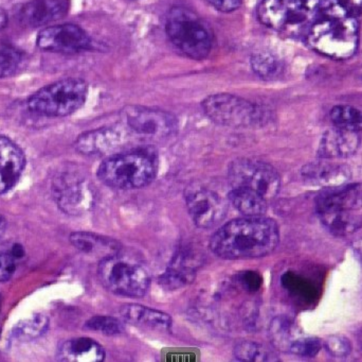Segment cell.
I'll list each match as a JSON object with an SVG mask.
<instances>
[{
    "label": "cell",
    "mask_w": 362,
    "mask_h": 362,
    "mask_svg": "<svg viewBox=\"0 0 362 362\" xmlns=\"http://www.w3.org/2000/svg\"><path fill=\"white\" fill-rule=\"evenodd\" d=\"M331 119L335 127L357 132L362 130V112L354 106L346 104L334 106Z\"/></svg>",
    "instance_id": "obj_29"
},
{
    "label": "cell",
    "mask_w": 362,
    "mask_h": 362,
    "mask_svg": "<svg viewBox=\"0 0 362 362\" xmlns=\"http://www.w3.org/2000/svg\"><path fill=\"white\" fill-rule=\"evenodd\" d=\"M123 320L136 327L152 329L155 331H169L172 327V318L165 312L153 310L138 304H127L120 310Z\"/></svg>",
    "instance_id": "obj_21"
},
{
    "label": "cell",
    "mask_w": 362,
    "mask_h": 362,
    "mask_svg": "<svg viewBox=\"0 0 362 362\" xmlns=\"http://www.w3.org/2000/svg\"><path fill=\"white\" fill-rule=\"evenodd\" d=\"M202 264L204 257L199 250L192 246H181L172 257L165 273L159 278V283L168 290L182 288L193 282Z\"/></svg>",
    "instance_id": "obj_14"
},
{
    "label": "cell",
    "mask_w": 362,
    "mask_h": 362,
    "mask_svg": "<svg viewBox=\"0 0 362 362\" xmlns=\"http://www.w3.org/2000/svg\"><path fill=\"white\" fill-rule=\"evenodd\" d=\"M48 319L42 315H36L27 320L23 321L15 329V337L21 339H34L40 337L48 329Z\"/></svg>",
    "instance_id": "obj_33"
},
{
    "label": "cell",
    "mask_w": 362,
    "mask_h": 362,
    "mask_svg": "<svg viewBox=\"0 0 362 362\" xmlns=\"http://www.w3.org/2000/svg\"><path fill=\"white\" fill-rule=\"evenodd\" d=\"M229 201L246 217L263 216L268 210V201L255 191L233 187L230 191Z\"/></svg>",
    "instance_id": "obj_24"
},
{
    "label": "cell",
    "mask_w": 362,
    "mask_h": 362,
    "mask_svg": "<svg viewBox=\"0 0 362 362\" xmlns=\"http://www.w3.org/2000/svg\"><path fill=\"white\" fill-rule=\"evenodd\" d=\"M320 350L321 342L319 341V339L302 335L301 337L298 338L293 342L289 353L299 357H303V358H313V357L318 355Z\"/></svg>",
    "instance_id": "obj_35"
},
{
    "label": "cell",
    "mask_w": 362,
    "mask_h": 362,
    "mask_svg": "<svg viewBox=\"0 0 362 362\" xmlns=\"http://www.w3.org/2000/svg\"><path fill=\"white\" fill-rule=\"evenodd\" d=\"M308 43L313 50L325 57L339 61L350 59L358 48V21L356 17H322L308 29Z\"/></svg>",
    "instance_id": "obj_3"
},
{
    "label": "cell",
    "mask_w": 362,
    "mask_h": 362,
    "mask_svg": "<svg viewBox=\"0 0 362 362\" xmlns=\"http://www.w3.org/2000/svg\"><path fill=\"white\" fill-rule=\"evenodd\" d=\"M88 85L81 79L68 78L38 89L28 99L31 112L47 117H64L82 108Z\"/></svg>",
    "instance_id": "obj_6"
},
{
    "label": "cell",
    "mask_w": 362,
    "mask_h": 362,
    "mask_svg": "<svg viewBox=\"0 0 362 362\" xmlns=\"http://www.w3.org/2000/svg\"><path fill=\"white\" fill-rule=\"evenodd\" d=\"M282 285L293 297L304 302L313 301L316 295L312 284L293 272H287L284 274L282 278Z\"/></svg>",
    "instance_id": "obj_32"
},
{
    "label": "cell",
    "mask_w": 362,
    "mask_h": 362,
    "mask_svg": "<svg viewBox=\"0 0 362 362\" xmlns=\"http://www.w3.org/2000/svg\"><path fill=\"white\" fill-rule=\"evenodd\" d=\"M234 356L238 361L266 362L278 361V357L272 351L262 344L252 341L240 342L234 348Z\"/></svg>",
    "instance_id": "obj_28"
},
{
    "label": "cell",
    "mask_w": 362,
    "mask_h": 362,
    "mask_svg": "<svg viewBox=\"0 0 362 362\" xmlns=\"http://www.w3.org/2000/svg\"><path fill=\"white\" fill-rule=\"evenodd\" d=\"M259 21L274 30H286L308 23L312 6L308 0H263L257 9Z\"/></svg>",
    "instance_id": "obj_12"
},
{
    "label": "cell",
    "mask_w": 362,
    "mask_h": 362,
    "mask_svg": "<svg viewBox=\"0 0 362 362\" xmlns=\"http://www.w3.org/2000/svg\"><path fill=\"white\" fill-rule=\"evenodd\" d=\"M122 115L127 127L139 135L165 138L178 130L175 116L159 108L129 106L123 110Z\"/></svg>",
    "instance_id": "obj_11"
},
{
    "label": "cell",
    "mask_w": 362,
    "mask_h": 362,
    "mask_svg": "<svg viewBox=\"0 0 362 362\" xmlns=\"http://www.w3.org/2000/svg\"><path fill=\"white\" fill-rule=\"evenodd\" d=\"M228 178L233 187L255 191L267 200H274L281 188L278 171L269 164L252 159H238L232 162L228 170Z\"/></svg>",
    "instance_id": "obj_8"
},
{
    "label": "cell",
    "mask_w": 362,
    "mask_h": 362,
    "mask_svg": "<svg viewBox=\"0 0 362 362\" xmlns=\"http://www.w3.org/2000/svg\"><path fill=\"white\" fill-rule=\"evenodd\" d=\"M185 203L192 221L199 229H214L227 216L225 200L206 187H189L185 193Z\"/></svg>",
    "instance_id": "obj_10"
},
{
    "label": "cell",
    "mask_w": 362,
    "mask_h": 362,
    "mask_svg": "<svg viewBox=\"0 0 362 362\" xmlns=\"http://www.w3.org/2000/svg\"><path fill=\"white\" fill-rule=\"evenodd\" d=\"M327 351L335 357H346L351 352V344L346 338L335 336L327 340Z\"/></svg>",
    "instance_id": "obj_37"
},
{
    "label": "cell",
    "mask_w": 362,
    "mask_h": 362,
    "mask_svg": "<svg viewBox=\"0 0 362 362\" xmlns=\"http://www.w3.org/2000/svg\"><path fill=\"white\" fill-rule=\"evenodd\" d=\"M302 176L310 184L334 188L346 184L350 180L351 171L346 166L321 159L306 165L302 170Z\"/></svg>",
    "instance_id": "obj_19"
},
{
    "label": "cell",
    "mask_w": 362,
    "mask_h": 362,
    "mask_svg": "<svg viewBox=\"0 0 362 362\" xmlns=\"http://www.w3.org/2000/svg\"><path fill=\"white\" fill-rule=\"evenodd\" d=\"M320 217L325 227L336 236L351 235L362 227L359 217L346 210L320 213Z\"/></svg>",
    "instance_id": "obj_25"
},
{
    "label": "cell",
    "mask_w": 362,
    "mask_h": 362,
    "mask_svg": "<svg viewBox=\"0 0 362 362\" xmlns=\"http://www.w3.org/2000/svg\"><path fill=\"white\" fill-rule=\"evenodd\" d=\"M165 31L171 42L191 59H206L212 49V33L208 26L185 6H175L170 10Z\"/></svg>",
    "instance_id": "obj_5"
},
{
    "label": "cell",
    "mask_w": 362,
    "mask_h": 362,
    "mask_svg": "<svg viewBox=\"0 0 362 362\" xmlns=\"http://www.w3.org/2000/svg\"><path fill=\"white\" fill-rule=\"evenodd\" d=\"M279 242L280 230L276 221L255 216L226 223L213 234L209 247L219 259L240 261L267 256Z\"/></svg>",
    "instance_id": "obj_1"
},
{
    "label": "cell",
    "mask_w": 362,
    "mask_h": 362,
    "mask_svg": "<svg viewBox=\"0 0 362 362\" xmlns=\"http://www.w3.org/2000/svg\"><path fill=\"white\" fill-rule=\"evenodd\" d=\"M10 253L15 259H21V257L25 255V251H23V247L19 246V244H15Z\"/></svg>",
    "instance_id": "obj_40"
},
{
    "label": "cell",
    "mask_w": 362,
    "mask_h": 362,
    "mask_svg": "<svg viewBox=\"0 0 362 362\" xmlns=\"http://www.w3.org/2000/svg\"><path fill=\"white\" fill-rule=\"evenodd\" d=\"M99 278L110 293L120 297L142 298L151 287L150 272L135 259L120 252L101 259Z\"/></svg>",
    "instance_id": "obj_4"
},
{
    "label": "cell",
    "mask_w": 362,
    "mask_h": 362,
    "mask_svg": "<svg viewBox=\"0 0 362 362\" xmlns=\"http://www.w3.org/2000/svg\"><path fill=\"white\" fill-rule=\"evenodd\" d=\"M6 219L4 218L1 214H0V237L4 235L6 232Z\"/></svg>",
    "instance_id": "obj_42"
},
{
    "label": "cell",
    "mask_w": 362,
    "mask_h": 362,
    "mask_svg": "<svg viewBox=\"0 0 362 362\" xmlns=\"http://www.w3.org/2000/svg\"><path fill=\"white\" fill-rule=\"evenodd\" d=\"M25 155L16 144L0 136V195L10 191L23 174Z\"/></svg>",
    "instance_id": "obj_17"
},
{
    "label": "cell",
    "mask_w": 362,
    "mask_h": 362,
    "mask_svg": "<svg viewBox=\"0 0 362 362\" xmlns=\"http://www.w3.org/2000/svg\"><path fill=\"white\" fill-rule=\"evenodd\" d=\"M52 195L65 214L78 216L93 210L95 193L90 181L78 170L67 169L53 179Z\"/></svg>",
    "instance_id": "obj_9"
},
{
    "label": "cell",
    "mask_w": 362,
    "mask_h": 362,
    "mask_svg": "<svg viewBox=\"0 0 362 362\" xmlns=\"http://www.w3.org/2000/svg\"><path fill=\"white\" fill-rule=\"evenodd\" d=\"M359 145L358 132L335 127L323 134L318 154L321 159H346L356 153Z\"/></svg>",
    "instance_id": "obj_16"
},
{
    "label": "cell",
    "mask_w": 362,
    "mask_h": 362,
    "mask_svg": "<svg viewBox=\"0 0 362 362\" xmlns=\"http://www.w3.org/2000/svg\"><path fill=\"white\" fill-rule=\"evenodd\" d=\"M105 357L103 346L90 338L68 340L59 352V361L67 362H102Z\"/></svg>",
    "instance_id": "obj_22"
},
{
    "label": "cell",
    "mask_w": 362,
    "mask_h": 362,
    "mask_svg": "<svg viewBox=\"0 0 362 362\" xmlns=\"http://www.w3.org/2000/svg\"><path fill=\"white\" fill-rule=\"evenodd\" d=\"M206 1L223 13L233 12L243 4V0H206Z\"/></svg>",
    "instance_id": "obj_39"
},
{
    "label": "cell",
    "mask_w": 362,
    "mask_h": 362,
    "mask_svg": "<svg viewBox=\"0 0 362 362\" xmlns=\"http://www.w3.org/2000/svg\"><path fill=\"white\" fill-rule=\"evenodd\" d=\"M322 17H357L362 11V0H317Z\"/></svg>",
    "instance_id": "obj_27"
},
{
    "label": "cell",
    "mask_w": 362,
    "mask_h": 362,
    "mask_svg": "<svg viewBox=\"0 0 362 362\" xmlns=\"http://www.w3.org/2000/svg\"><path fill=\"white\" fill-rule=\"evenodd\" d=\"M15 259L11 253L0 254V282H6L12 278L16 269Z\"/></svg>",
    "instance_id": "obj_38"
},
{
    "label": "cell",
    "mask_w": 362,
    "mask_h": 362,
    "mask_svg": "<svg viewBox=\"0 0 362 362\" xmlns=\"http://www.w3.org/2000/svg\"><path fill=\"white\" fill-rule=\"evenodd\" d=\"M8 14H6V11L0 6V30L4 29L8 25Z\"/></svg>",
    "instance_id": "obj_41"
},
{
    "label": "cell",
    "mask_w": 362,
    "mask_h": 362,
    "mask_svg": "<svg viewBox=\"0 0 362 362\" xmlns=\"http://www.w3.org/2000/svg\"><path fill=\"white\" fill-rule=\"evenodd\" d=\"M123 136V130L119 127L93 130L78 136L76 149L84 155L105 154L122 142Z\"/></svg>",
    "instance_id": "obj_20"
},
{
    "label": "cell",
    "mask_w": 362,
    "mask_h": 362,
    "mask_svg": "<svg viewBox=\"0 0 362 362\" xmlns=\"http://www.w3.org/2000/svg\"><path fill=\"white\" fill-rule=\"evenodd\" d=\"M36 45L44 51L55 53L82 52L91 47L90 36L80 26L61 23L49 26L38 32Z\"/></svg>",
    "instance_id": "obj_13"
},
{
    "label": "cell",
    "mask_w": 362,
    "mask_h": 362,
    "mask_svg": "<svg viewBox=\"0 0 362 362\" xmlns=\"http://www.w3.org/2000/svg\"><path fill=\"white\" fill-rule=\"evenodd\" d=\"M70 242L74 248L85 254L99 255L101 259L120 252V242L112 238L104 237L88 232H76L70 235Z\"/></svg>",
    "instance_id": "obj_23"
},
{
    "label": "cell",
    "mask_w": 362,
    "mask_h": 362,
    "mask_svg": "<svg viewBox=\"0 0 362 362\" xmlns=\"http://www.w3.org/2000/svg\"><path fill=\"white\" fill-rule=\"evenodd\" d=\"M362 208V183L341 185L329 188L317 199V210L320 213L332 210H351Z\"/></svg>",
    "instance_id": "obj_18"
},
{
    "label": "cell",
    "mask_w": 362,
    "mask_h": 362,
    "mask_svg": "<svg viewBox=\"0 0 362 362\" xmlns=\"http://www.w3.org/2000/svg\"><path fill=\"white\" fill-rule=\"evenodd\" d=\"M202 106L213 123L226 127H259L268 120V114L261 106L230 94L209 96Z\"/></svg>",
    "instance_id": "obj_7"
},
{
    "label": "cell",
    "mask_w": 362,
    "mask_h": 362,
    "mask_svg": "<svg viewBox=\"0 0 362 362\" xmlns=\"http://www.w3.org/2000/svg\"><path fill=\"white\" fill-rule=\"evenodd\" d=\"M301 336L296 323L287 317H278L270 323V340L279 350L289 352L293 342Z\"/></svg>",
    "instance_id": "obj_26"
},
{
    "label": "cell",
    "mask_w": 362,
    "mask_h": 362,
    "mask_svg": "<svg viewBox=\"0 0 362 362\" xmlns=\"http://www.w3.org/2000/svg\"><path fill=\"white\" fill-rule=\"evenodd\" d=\"M251 67L264 80L276 78L283 70L282 62L268 52L255 53L251 57Z\"/></svg>",
    "instance_id": "obj_30"
},
{
    "label": "cell",
    "mask_w": 362,
    "mask_h": 362,
    "mask_svg": "<svg viewBox=\"0 0 362 362\" xmlns=\"http://www.w3.org/2000/svg\"><path fill=\"white\" fill-rule=\"evenodd\" d=\"M157 157L150 150L119 153L102 162L98 178L106 186L120 191L142 188L157 176Z\"/></svg>",
    "instance_id": "obj_2"
},
{
    "label": "cell",
    "mask_w": 362,
    "mask_h": 362,
    "mask_svg": "<svg viewBox=\"0 0 362 362\" xmlns=\"http://www.w3.org/2000/svg\"><path fill=\"white\" fill-rule=\"evenodd\" d=\"M70 0H31L18 12L21 25L40 28L64 18L69 12Z\"/></svg>",
    "instance_id": "obj_15"
},
{
    "label": "cell",
    "mask_w": 362,
    "mask_h": 362,
    "mask_svg": "<svg viewBox=\"0 0 362 362\" xmlns=\"http://www.w3.org/2000/svg\"><path fill=\"white\" fill-rule=\"evenodd\" d=\"M236 283L248 293H257L262 287L263 278L255 271H245L236 276Z\"/></svg>",
    "instance_id": "obj_36"
},
{
    "label": "cell",
    "mask_w": 362,
    "mask_h": 362,
    "mask_svg": "<svg viewBox=\"0 0 362 362\" xmlns=\"http://www.w3.org/2000/svg\"><path fill=\"white\" fill-rule=\"evenodd\" d=\"M25 62V55L11 45H0V79L14 76Z\"/></svg>",
    "instance_id": "obj_31"
},
{
    "label": "cell",
    "mask_w": 362,
    "mask_h": 362,
    "mask_svg": "<svg viewBox=\"0 0 362 362\" xmlns=\"http://www.w3.org/2000/svg\"><path fill=\"white\" fill-rule=\"evenodd\" d=\"M86 329L90 331L99 332L106 336H117L125 332V325L123 321L110 316H97L87 321L85 324Z\"/></svg>",
    "instance_id": "obj_34"
}]
</instances>
